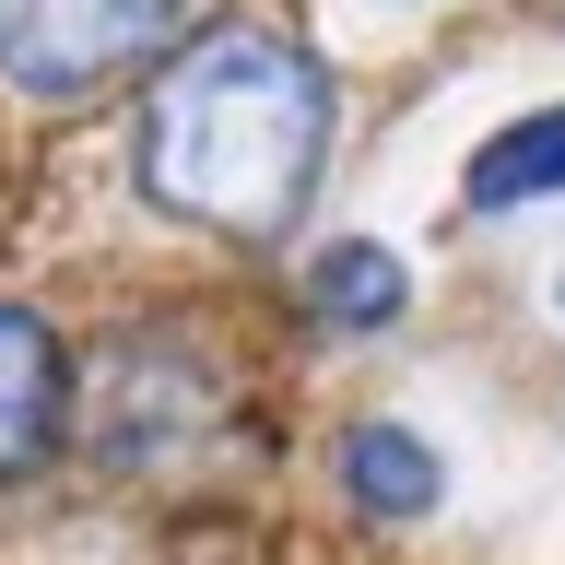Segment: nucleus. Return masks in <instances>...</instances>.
Masks as SVG:
<instances>
[{"label": "nucleus", "instance_id": "nucleus-1", "mask_svg": "<svg viewBox=\"0 0 565 565\" xmlns=\"http://www.w3.org/2000/svg\"><path fill=\"white\" fill-rule=\"evenodd\" d=\"M130 166L177 224L282 236L330 166V71L271 24H212L153 71Z\"/></svg>", "mask_w": 565, "mask_h": 565}, {"label": "nucleus", "instance_id": "nucleus-2", "mask_svg": "<svg viewBox=\"0 0 565 565\" xmlns=\"http://www.w3.org/2000/svg\"><path fill=\"white\" fill-rule=\"evenodd\" d=\"M189 35V0H0V83L71 106Z\"/></svg>", "mask_w": 565, "mask_h": 565}, {"label": "nucleus", "instance_id": "nucleus-3", "mask_svg": "<svg viewBox=\"0 0 565 565\" xmlns=\"http://www.w3.org/2000/svg\"><path fill=\"white\" fill-rule=\"evenodd\" d=\"M60 424H71V353L35 307L0 295V483L60 448Z\"/></svg>", "mask_w": 565, "mask_h": 565}, {"label": "nucleus", "instance_id": "nucleus-4", "mask_svg": "<svg viewBox=\"0 0 565 565\" xmlns=\"http://www.w3.org/2000/svg\"><path fill=\"white\" fill-rule=\"evenodd\" d=\"M565 189V106H530L507 118L494 141H471V166H459V201L471 212H530Z\"/></svg>", "mask_w": 565, "mask_h": 565}, {"label": "nucleus", "instance_id": "nucleus-5", "mask_svg": "<svg viewBox=\"0 0 565 565\" xmlns=\"http://www.w3.org/2000/svg\"><path fill=\"white\" fill-rule=\"evenodd\" d=\"M342 494L365 519H436L448 471H436V448H424L413 424H353L342 436Z\"/></svg>", "mask_w": 565, "mask_h": 565}, {"label": "nucleus", "instance_id": "nucleus-6", "mask_svg": "<svg viewBox=\"0 0 565 565\" xmlns=\"http://www.w3.org/2000/svg\"><path fill=\"white\" fill-rule=\"evenodd\" d=\"M307 307L330 318V330H388V318L413 307V271H401V247H377V236H342V247H318Z\"/></svg>", "mask_w": 565, "mask_h": 565}]
</instances>
